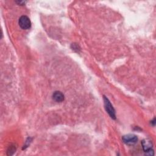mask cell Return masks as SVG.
<instances>
[{
	"instance_id": "obj_1",
	"label": "cell",
	"mask_w": 156,
	"mask_h": 156,
	"mask_svg": "<svg viewBox=\"0 0 156 156\" xmlns=\"http://www.w3.org/2000/svg\"><path fill=\"white\" fill-rule=\"evenodd\" d=\"M104 106L106 112L108 113L110 116L112 118L115 119H116V115H115V110L111 104V102L108 100L107 98H106L105 96H104Z\"/></svg>"
},
{
	"instance_id": "obj_2",
	"label": "cell",
	"mask_w": 156,
	"mask_h": 156,
	"mask_svg": "<svg viewBox=\"0 0 156 156\" xmlns=\"http://www.w3.org/2000/svg\"><path fill=\"white\" fill-rule=\"evenodd\" d=\"M18 24L23 29H29L31 27V22L30 19L26 15H23L19 18Z\"/></svg>"
},
{
	"instance_id": "obj_3",
	"label": "cell",
	"mask_w": 156,
	"mask_h": 156,
	"mask_svg": "<svg viewBox=\"0 0 156 156\" xmlns=\"http://www.w3.org/2000/svg\"><path fill=\"white\" fill-rule=\"evenodd\" d=\"M142 146L144 150V152H145V155H154V150L152 148V143L151 141H149L147 140H144L142 141Z\"/></svg>"
},
{
	"instance_id": "obj_4",
	"label": "cell",
	"mask_w": 156,
	"mask_h": 156,
	"mask_svg": "<svg viewBox=\"0 0 156 156\" xmlns=\"http://www.w3.org/2000/svg\"><path fill=\"white\" fill-rule=\"evenodd\" d=\"M122 141L127 144H133L138 141V138L133 134H128L122 136Z\"/></svg>"
},
{
	"instance_id": "obj_5",
	"label": "cell",
	"mask_w": 156,
	"mask_h": 156,
	"mask_svg": "<svg viewBox=\"0 0 156 156\" xmlns=\"http://www.w3.org/2000/svg\"><path fill=\"white\" fill-rule=\"evenodd\" d=\"M52 98L57 102H62L64 100V95L62 92L56 91L53 93Z\"/></svg>"
},
{
	"instance_id": "obj_6",
	"label": "cell",
	"mask_w": 156,
	"mask_h": 156,
	"mask_svg": "<svg viewBox=\"0 0 156 156\" xmlns=\"http://www.w3.org/2000/svg\"><path fill=\"white\" fill-rule=\"evenodd\" d=\"M16 2L18 3L20 5H24L25 4L24 1H16Z\"/></svg>"
}]
</instances>
